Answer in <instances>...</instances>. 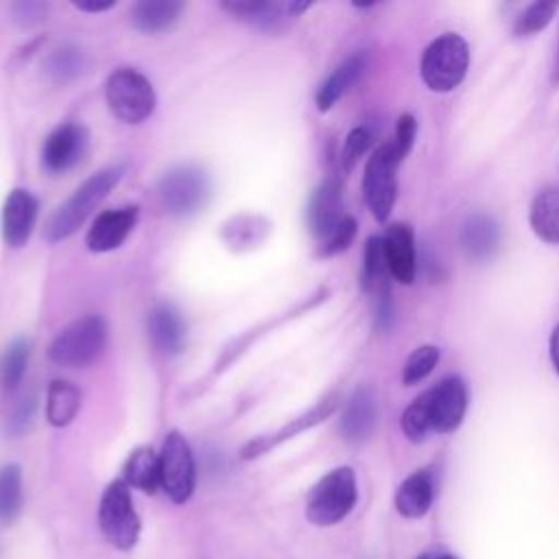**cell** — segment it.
I'll list each match as a JSON object with an SVG mask.
<instances>
[{
  "instance_id": "6da1fadb",
  "label": "cell",
  "mask_w": 559,
  "mask_h": 559,
  "mask_svg": "<svg viewBox=\"0 0 559 559\" xmlns=\"http://www.w3.org/2000/svg\"><path fill=\"white\" fill-rule=\"evenodd\" d=\"M122 173H124L122 166H111L87 177L72 192V197H68L66 203H61L48 218L44 229L46 240L59 242L70 238L87 221V216L107 199V194L118 186V181L122 179Z\"/></svg>"
},
{
  "instance_id": "7a4b0ae2",
  "label": "cell",
  "mask_w": 559,
  "mask_h": 559,
  "mask_svg": "<svg viewBox=\"0 0 559 559\" xmlns=\"http://www.w3.org/2000/svg\"><path fill=\"white\" fill-rule=\"evenodd\" d=\"M469 68V46L459 33H443L421 52L419 74L428 90L452 92L461 85Z\"/></svg>"
},
{
  "instance_id": "3957f363",
  "label": "cell",
  "mask_w": 559,
  "mask_h": 559,
  "mask_svg": "<svg viewBox=\"0 0 559 559\" xmlns=\"http://www.w3.org/2000/svg\"><path fill=\"white\" fill-rule=\"evenodd\" d=\"M107 334V321L100 314H85L52 338L48 358L61 367H85L103 354Z\"/></svg>"
},
{
  "instance_id": "277c9868",
  "label": "cell",
  "mask_w": 559,
  "mask_h": 559,
  "mask_svg": "<svg viewBox=\"0 0 559 559\" xmlns=\"http://www.w3.org/2000/svg\"><path fill=\"white\" fill-rule=\"evenodd\" d=\"M358 487L352 467L343 465L328 472L310 489L306 500V518L317 526H332L341 522L356 504Z\"/></svg>"
},
{
  "instance_id": "5b68a950",
  "label": "cell",
  "mask_w": 559,
  "mask_h": 559,
  "mask_svg": "<svg viewBox=\"0 0 559 559\" xmlns=\"http://www.w3.org/2000/svg\"><path fill=\"white\" fill-rule=\"evenodd\" d=\"M105 94L111 114L127 124L144 122L155 109V92L151 81L133 68H118L111 72Z\"/></svg>"
},
{
  "instance_id": "8992f818",
  "label": "cell",
  "mask_w": 559,
  "mask_h": 559,
  "mask_svg": "<svg viewBox=\"0 0 559 559\" xmlns=\"http://www.w3.org/2000/svg\"><path fill=\"white\" fill-rule=\"evenodd\" d=\"M210 190L212 183L207 173L192 164L166 170L157 183L159 203L173 216H190L199 212L205 205Z\"/></svg>"
},
{
  "instance_id": "52a82bcc",
  "label": "cell",
  "mask_w": 559,
  "mask_h": 559,
  "mask_svg": "<svg viewBox=\"0 0 559 559\" xmlns=\"http://www.w3.org/2000/svg\"><path fill=\"white\" fill-rule=\"evenodd\" d=\"M400 157L391 142L380 144L367 159L362 175V197L378 223H384L391 216L397 197V166Z\"/></svg>"
},
{
  "instance_id": "ba28073f",
  "label": "cell",
  "mask_w": 559,
  "mask_h": 559,
  "mask_svg": "<svg viewBox=\"0 0 559 559\" xmlns=\"http://www.w3.org/2000/svg\"><path fill=\"white\" fill-rule=\"evenodd\" d=\"M98 526L107 542L120 550H129L138 542L140 518L135 513L129 485L122 478L111 480L105 487L98 504Z\"/></svg>"
},
{
  "instance_id": "9c48e42d",
  "label": "cell",
  "mask_w": 559,
  "mask_h": 559,
  "mask_svg": "<svg viewBox=\"0 0 559 559\" xmlns=\"http://www.w3.org/2000/svg\"><path fill=\"white\" fill-rule=\"evenodd\" d=\"M430 432H454L467 411V386L461 376H445L435 386L417 395Z\"/></svg>"
},
{
  "instance_id": "30bf717a",
  "label": "cell",
  "mask_w": 559,
  "mask_h": 559,
  "mask_svg": "<svg viewBox=\"0 0 559 559\" xmlns=\"http://www.w3.org/2000/svg\"><path fill=\"white\" fill-rule=\"evenodd\" d=\"M159 480L166 496L177 504L188 502L194 491V480H197L194 456L186 437L177 430H170L162 443Z\"/></svg>"
},
{
  "instance_id": "8fae6325",
  "label": "cell",
  "mask_w": 559,
  "mask_h": 559,
  "mask_svg": "<svg viewBox=\"0 0 559 559\" xmlns=\"http://www.w3.org/2000/svg\"><path fill=\"white\" fill-rule=\"evenodd\" d=\"M90 148V133L79 122H66L57 127L44 142L41 162L48 173L63 175L79 166Z\"/></svg>"
},
{
  "instance_id": "7c38bea8",
  "label": "cell",
  "mask_w": 559,
  "mask_h": 559,
  "mask_svg": "<svg viewBox=\"0 0 559 559\" xmlns=\"http://www.w3.org/2000/svg\"><path fill=\"white\" fill-rule=\"evenodd\" d=\"M308 229L323 242L332 229L343 221V179L338 175H328L310 197L308 210Z\"/></svg>"
},
{
  "instance_id": "4fadbf2b",
  "label": "cell",
  "mask_w": 559,
  "mask_h": 559,
  "mask_svg": "<svg viewBox=\"0 0 559 559\" xmlns=\"http://www.w3.org/2000/svg\"><path fill=\"white\" fill-rule=\"evenodd\" d=\"M386 271L400 284H413L417 275L415 234L408 223H391L380 236Z\"/></svg>"
},
{
  "instance_id": "5bb4252c",
  "label": "cell",
  "mask_w": 559,
  "mask_h": 559,
  "mask_svg": "<svg viewBox=\"0 0 559 559\" xmlns=\"http://www.w3.org/2000/svg\"><path fill=\"white\" fill-rule=\"evenodd\" d=\"M37 214L39 203L28 190L15 188L7 194L2 205V238L11 249H22L28 242Z\"/></svg>"
},
{
  "instance_id": "9a60e30c",
  "label": "cell",
  "mask_w": 559,
  "mask_h": 559,
  "mask_svg": "<svg viewBox=\"0 0 559 559\" xmlns=\"http://www.w3.org/2000/svg\"><path fill=\"white\" fill-rule=\"evenodd\" d=\"M138 205H122L100 212L85 234V245L94 253H107L118 249L138 223Z\"/></svg>"
},
{
  "instance_id": "2e32d148",
  "label": "cell",
  "mask_w": 559,
  "mask_h": 559,
  "mask_svg": "<svg viewBox=\"0 0 559 559\" xmlns=\"http://www.w3.org/2000/svg\"><path fill=\"white\" fill-rule=\"evenodd\" d=\"M336 406H338V397H336V395L323 397V400H321L319 404H314L308 413H304V415L290 419V421H288L286 426H282L277 432L251 439V441L240 450V456H242V459H255V456L269 452L271 448L280 445L282 441H286V439H290V437H295V435H299V432H304V430H308V428L321 424L323 419H328V417L336 411Z\"/></svg>"
},
{
  "instance_id": "e0dca14e",
  "label": "cell",
  "mask_w": 559,
  "mask_h": 559,
  "mask_svg": "<svg viewBox=\"0 0 559 559\" xmlns=\"http://www.w3.org/2000/svg\"><path fill=\"white\" fill-rule=\"evenodd\" d=\"M376 421H378V400L371 389L358 386L343 406L341 421H338L341 435L352 443H360L369 439V435L376 428Z\"/></svg>"
},
{
  "instance_id": "ac0fdd59",
  "label": "cell",
  "mask_w": 559,
  "mask_h": 559,
  "mask_svg": "<svg viewBox=\"0 0 559 559\" xmlns=\"http://www.w3.org/2000/svg\"><path fill=\"white\" fill-rule=\"evenodd\" d=\"M148 336L162 356H177L186 347V321L170 304H159L148 314Z\"/></svg>"
},
{
  "instance_id": "d6986e66",
  "label": "cell",
  "mask_w": 559,
  "mask_h": 559,
  "mask_svg": "<svg viewBox=\"0 0 559 559\" xmlns=\"http://www.w3.org/2000/svg\"><path fill=\"white\" fill-rule=\"evenodd\" d=\"M221 7L231 13L234 17L258 26L262 31H280L288 17H293L288 13L286 2H266V0H225L221 2Z\"/></svg>"
},
{
  "instance_id": "ffe728a7",
  "label": "cell",
  "mask_w": 559,
  "mask_h": 559,
  "mask_svg": "<svg viewBox=\"0 0 559 559\" xmlns=\"http://www.w3.org/2000/svg\"><path fill=\"white\" fill-rule=\"evenodd\" d=\"M365 68H367V55L362 50L354 52L341 66H336L332 70V74L317 90V98H314L317 109L319 111H330L336 105V100L362 76Z\"/></svg>"
},
{
  "instance_id": "44dd1931",
  "label": "cell",
  "mask_w": 559,
  "mask_h": 559,
  "mask_svg": "<svg viewBox=\"0 0 559 559\" xmlns=\"http://www.w3.org/2000/svg\"><path fill=\"white\" fill-rule=\"evenodd\" d=\"M435 498V483L428 469H417L402 480L395 491V509L400 515L417 520L428 513Z\"/></svg>"
},
{
  "instance_id": "7402d4cb",
  "label": "cell",
  "mask_w": 559,
  "mask_h": 559,
  "mask_svg": "<svg viewBox=\"0 0 559 559\" xmlns=\"http://www.w3.org/2000/svg\"><path fill=\"white\" fill-rule=\"evenodd\" d=\"M500 227L487 214H474L463 223L461 247L472 260H487L498 249Z\"/></svg>"
},
{
  "instance_id": "603a6c76",
  "label": "cell",
  "mask_w": 559,
  "mask_h": 559,
  "mask_svg": "<svg viewBox=\"0 0 559 559\" xmlns=\"http://www.w3.org/2000/svg\"><path fill=\"white\" fill-rule=\"evenodd\" d=\"M528 223L539 240L559 245V186L544 188L535 194L528 210Z\"/></svg>"
},
{
  "instance_id": "cb8c5ba5",
  "label": "cell",
  "mask_w": 559,
  "mask_h": 559,
  "mask_svg": "<svg viewBox=\"0 0 559 559\" xmlns=\"http://www.w3.org/2000/svg\"><path fill=\"white\" fill-rule=\"evenodd\" d=\"M81 406V391L74 382L55 378L46 391V419L50 426H68Z\"/></svg>"
},
{
  "instance_id": "d4e9b609",
  "label": "cell",
  "mask_w": 559,
  "mask_h": 559,
  "mask_svg": "<svg viewBox=\"0 0 559 559\" xmlns=\"http://www.w3.org/2000/svg\"><path fill=\"white\" fill-rule=\"evenodd\" d=\"M183 11L179 0H140L131 9V20L142 33H159L170 28Z\"/></svg>"
},
{
  "instance_id": "484cf974",
  "label": "cell",
  "mask_w": 559,
  "mask_h": 559,
  "mask_svg": "<svg viewBox=\"0 0 559 559\" xmlns=\"http://www.w3.org/2000/svg\"><path fill=\"white\" fill-rule=\"evenodd\" d=\"M122 480L129 485V487H135L144 493H155L159 487H162V480H159V454H155L151 448L142 445V448H135L127 463H124V469H122Z\"/></svg>"
},
{
  "instance_id": "4316f807",
  "label": "cell",
  "mask_w": 559,
  "mask_h": 559,
  "mask_svg": "<svg viewBox=\"0 0 559 559\" xmlns=\"http://www.w3.org/2000/svg\"><path fill=\"white\" fill-rule=\"evenodd\" d=\"M87 68V57L81 48L76 46H61L55 48L46 59H44V70L55 83H70L76 76H81Z\"/></svg>"
},
{
  "instance_id": "83f0119b",
  "label": "cell",
  "mask_w": 559,
  "mask_h": 559,
  "mask_svg": "<svg viewBox=\"0 0 559 559\" xmlns=\"http://www.w3.org/2000/svg\"><path fill=\"white\" fill-rule=\"evenodd\" d=\"M266 234H269V223L260 216H249V214L234 216L223 227V240L238 251L255 247L266 238Z\"/></svg>"
},
{
  "instance_id": "f1b7e54d",
  "label": "cell",
  "mask_w": 559,
  "mask_h": 559,
  "mask_svg": "<svg viewBox=\"0 0 559 559\" xmlns=\"http://www.w3.org/2000/svg\"><path fill=\"white\" fill-rule=\"evenodd\" d=\"M24 504L22 491V469L17 463H7L0 467V520L11 522L20 515Z\"/></svg>"
},
{
  "instance_id": "f546056e",
  "label": "cell",
  "mask_w": 559,
  "mask_h": 559,
  "mask_svg": "<svg viewBox=\"0 0 559 559\" xmlns=\"http://www.w3.org/2000/svg\"><path fill=\"white\" fill-rule=\"evenodd\" d=\"M386 275L389 271H386L380 236H371L365 242V253H362V288L376 295L378 290L389 286Z\"/></svg>"
},
{
  "instance_id": "4dcf8cb0",
  "label": "cell",
  "mask_w": 559,
  "mask_h": 559,
  "mask_svg": "<svg viewBox=\"0 0 559 559\" xmlns=\"http://www.w3.org/2000/svg\"><path fill=\"white\" fill-rule=\"evenodd\" d=\"M28 356H31V345L26 338H15L9 343V347L0 360V382L4 389L13 391L20 386V382L26 373Z\"/></svg>"
},
{
  "instance_id": "1f68e13d",
  "label": "cell",
  "mask_w": 559,
  "mask_h": 559,
  "mask_svg": "<svg viewBox=\"0 0 559 559\" xmlns=\"http://www.w3.org/2000/svg\"><path fill=\"white\" fill-rule=\"evenodd\" d=\"M439 356L441 354H439L437 345H419V347H415L408 354V358H406V362L402 367V382L406 386H413V384L421 382L426 376L432 373V369L439 362Z\"/></svg>"
},
{
  "instance_id": "d6a6232c",
  "label": "cell",
  "mask_w": 559,
  "mask_h": 559,
  "mask_svg": "<svg viewBox=\"0 0 559 559\" xmlns=\"http://www.w3.org/2000/svg\"><path fill=\"white\" fill-rule=\"evenodd\" d=\"M555 11H557V2L537 0V2L528 4V7L515 17L513 35H518V37H528V35H535V33L544 31V28L550 24V20L555 17Z\"/></svg>"
},
{
  "instance_id": "836d02e7",
  "label": "cell",
  "mask_w": 559,
  "mask_h": 559,
  "mask_svg": "<svg viewBox=\"0 0 559 559\" xmlns=\"http://www.w3.org/2000/svg\"><path fill=\"white\" fill-rule=\"evenodd\" d=\"M356 231H358L356 218L345 214L343 221L332 229V234L319 245V255L321 258H330V255L343 253L352 245V240L356 238Z\"/></svg>"
},
{
  "instance_id": "e575fe53",
  "label": "cell",
  "mask_w": 559,
  "mask_h": 559,
  "mask_svg": "<svg viewBox=\"0 0 559 559\" xmlns=\"http://www.w3.org/2000/svg\"><path fill=\"white\" fill-rule=\"evenodd\" d=\"M371 140H373V135L367 127H354L347 133L343 148H341V168L345 173H349L356 166V162L367 153V148L371 146Z\"/></svg>"
},
{
  "instance_id": "d590c367",
  "label": "cell",
  "mask_w": 559,
  "mask_h": 559,
  "mask_svg": "<svg viewBox=\"0 0 559 559\" xmlns=\"http://www.w3.org/2000/svg\"><path fill=\"white\" fill-rule=\"evenodd\" d=\"M415 135H417V120L413 114H402L395 122V135L391 140L395 153L400 159H404L411 148H413V142H415Z\"/></svg>"
},
{
  "instance_id": "8d00e7d4",
  "label": "cell",
  "mask_w": 559,
  "mask_h": 559,
  "mask_svg": "<svg viewBox=\"0 0 559 559\" xmlns=\"http://www.w3.org/2000/svg\"><path fill=\"white\" fill-rule=\"evenodd\" d=\"M33 413H35V397H33V395H28V397H24V400L15 406L13 415L9 417L7 430H9L11 435H22V432L31 426V421H33Z\"/></svg>"
},
{
  "instance_id": "74e56055",
  "label": "cell",
  "mask_w": 559,
  "mask_h": 559,
  "mask_svg": "<svg viewBox=\"0 0 559 559\" xmlns=\"http://www.w3.org/2000/svg\"><path fill=\"white\" fill-rule=\"evenodd\" d=\"M395 310H393V299H391V288L384 286L382 290L376 293V325L386 332L393 323Z\"/></svg>"
},
{
  "instance_id": "f35d334b",
  "label": "cell",
  "mask_w": 559,
  "mask_h": 559,
  "mask_svg": "<svg viewBox=\"0 0 559 559\" xmlns=\"http://www.w3.org/2000/svg\"><path fill=\"white\" fill-rule=\"evenodd\" d=\"M13 11V20L24 24V26H31L35 22H39L44 15H46V4L41 2H15L11 7Z\"/></svg>"
},
{
  "instance_id": "ab89813d",
  "label": "cell",
  "mask_w": 559,
  "mask_h": 559,
  "mask_svg": "<svg viewBox=\"0 0 559 559\" xmlns=\"http://www.w3.org/2000/svg\"><path fill=\"white\" fill-rule=\"evenodd\" d=\"M548 352H550V362L555 367V371L559 373V323L552 328L550 332V341H548Z\"/></svg>"
},
{
  "instance_id": "60d3db41",
  "label": "cell",
  "mask_w": 559,
  "mask_h": 559,
  "mask_svg": "<svg viewBox=\"0 0 559 559\" xmlns=\"http://www.w3.org/2000/svg\"><path fill=\"white\" fill-rule=\"evenodd\" d=\"M114 4H116L114 0H109V2H74V7H76V9H81V11H90V13L107 11V9H111Z\"/></svg>"
},
{
  "instance_id": "b9f144b4",
  "label": "cell",
  "mask_w": 559,
  "mask_h": 559,
  "mask_svg": "<svg viewBox=\"0 0 559 559\" xmlns=\"http://www.w3.org/2000/svg\"><path fill=\"white\" fill-rule=\"evenodd\" d=\"M552 81L559 83V46H557V55H555V66H552Z\"/></svg>"
},
{
  "instance_id": "7bdbcfd3",
  "label": "cell",
  "mask_w": 559,
  "mask_h": 559,
  "mask_svg": "<svg viewBox=\"0 0 559 559\" xmlns=\"http://www.w3.org/2000/svg\"><path fill=\"white\" fill-rule=\"evenodd\" d=\"M439 559H454V557H452V555H441Z\"/></svg>"
},
{
  "instance_id": "ee69618b",
  "label": "cell",
  "mask_w": 559,
  "mask_h": 559,
  "mask_svg": "<svg viewBox=\"0 0 559 559\" xmlns=\"http://www.w3.org/2000/svg\"><path fill=\"white\" fill-rule=\"evenodd\" d=\"M417 559H428V557H426V555H421V557H417Z\"/></svg>"
}]
</instances>
